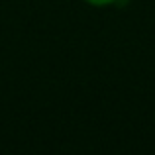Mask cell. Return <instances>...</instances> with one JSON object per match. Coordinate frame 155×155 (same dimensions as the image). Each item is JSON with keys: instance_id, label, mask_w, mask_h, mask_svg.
Wrapping results in <instances>:
<instances>
[{"instance_id": "1", "label": "cell", "mask_w": 155, "mask_h": 155, "mask_svg": "<svg viewBox=\"0 0 155 155\" xmlns=\"http://www.w3.org/2000/svg\"><path fill=\"white\" fill-rule=\"evenodd\" d=\"M84 2L92 4V6H108V4H114L116 0H84Z\"/></svg>"}]
</instances>
